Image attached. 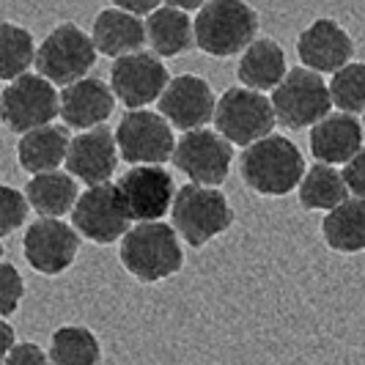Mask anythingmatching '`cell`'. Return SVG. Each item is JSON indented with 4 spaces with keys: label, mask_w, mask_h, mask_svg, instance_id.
<instances>
[{
    "label": "cell",
    "mask_w": 365,
    "mask_h": 365,
    "mask_svg": "<svg viewBox=\"0 0 365 365\" xmlns=\"http://www.w3.org/2000/svg\"><path fill=\"white\" fill-rule=\"evenodd\" d=\"M3 365H53L50 351L34 344V341H19V346L3 357Z\"/></svg>",
    "instance_id": "1f68e13d"
},
{
    "label": "cell",
    "mask_w": 365,
    "mask_h": 365,
    "mask_svg": "<svg viewBox=\"0 0 365 365\" xmlns=\"http://www.w3.org/2000/svg\"><path fill=\"white\" fill-rule=\"evenodd\" d=\"M91 38L99 55L105 58H127V55L143 53V44H148L146 19L132 17L129 11L118 9L115 3L105 6L91 25Z\"/></svg>",
    "instance_id": "ffe728a7"
},
{
    "label": "cell",
    "mask_w": 365,
    "mask_h": 365,
    "mask_svg": "<svg viewBox=\"0 0 365 365\" xmlns=\"http://www.w3.org/2000/svg\"><path fill=\"white\" fill-rule=\"evenodd\" d=\"M258 38V11L242 0H209L195 14V47L209 58L245 55Z\"/></svg>",
    "instance_id": "3957f363"
},
{
    "label": "cell",
    "mask_w": 365,
    "mask_h": 365,
    "mask_svg": "<svg viewBox=\"0 0 365 365\" xmlns=\"http://www.w3.org/2000/svg\"><path fill=\"white\" fill-rule=\"evenodd\" d=\"M329 96H332V108L338 113L349 115H365V63L363 61H351L338 74L329 77Z\"/></svg>",
    "instance_id": "f1b7e54d"
},
{
    "label": "cell",
    "mask_w": 365,
    "mask_h": 365,
    "mask_svg": "<svg viewBox=\"0 0 365 365\" xmlns=\"http://www.w3.org/2000/svg\"><path fill=\"white\" fill-rule=\"evenodd\" d=\"M115 93L105 80L86 77L61 91V121L63 127L91 132L105 127L110 115L115 113Z\"/></svg>",
    "instance_id": "ac0fdd59"
},
{
    "label": "cell",
    "mask_w": 365,
    "mask_h": 365,
    "mask_svg": "<svg viewBox=\"0 0 365 365\" xmlns=\"http://www.w3.org/2000/svg\"><path fill=\"white\" fill-rule=\"evenodd\" d=\"M170 80L163 58L146 50L118 58L110 66V88L127 110H146L154 102L160 105Z\"/></svg>",
    "instance_id": "4fadbf2b"
},
{
    "label": "cell",
    "mask_w": 365,
    "mask_h": 365,
    "mask_svg": "<svg viewBox=\"0 0 365 365\" xmlns=\"http://www.w3.org/2000/svg\"><path fill=\"white\" fill-rule=\"evenodd\" d=\"M319 231L332 253L341 256L365 253V198H349L344 206L324 215Z\"/></svg>",
    "instance_id": "d4e9b609"
},
{
    "label": "cell",
    "mask_w": 365,
    "mask_h": 365,
    "mask_svg": "<svg viewBox=\"0 0 365 365\" xmlns=\"http://www.w3.org/2000/svg\"><path fill=\"white\" fill-rule=\"evenodd\" d=\"M272 108L277 124L292 132L313 129L332 115V96L329 86L322 74L311 72L305 66H294L286 80L272 91Z\"/></svg>",
    "instance_id": "ba28073f"
},
{
    "label": "cell",
    "mask_w": 365,
    "mask_h": 365,
    "mask_svg": "<svg viewBox=\"0 0 365 365\" xmlns=\"http://www.w3.org/2000/svg\"><path fill=\"white\" fill-rule=\"evenodd\" d=\"M61 115V93L41 74H25L14 83H6L0 93V118L9 132L19 138L34 129L50 127Z\"/></svg>",
    "instance_id": "9c48e42d"
},
{
    "label": "cell",
    "mask_w": 365,
    "mask_h": 365,
    "mask_svg": "<svg viewBox=\"0 0 365 365\" xmlns=\"http://www.w3.org/2000/svg\"><path fill=\"white\" fill-rule=\"evenodd\" d=\"M38 44L28 28H22L11 19L0 22V77L6 83H14L19 77L31 74L28 69L36 66Z\"/></svg>",
    "instance_id": "83f0119b"
},
{
    "label": "cell",
    "mask_w": 365,
    "mask_h": 365,
    "mask_svg": "<svg viewBox=\"0 0 365 365\" xmlns=\"http://www.w3.org/2000/svg\"><path fill=\"white\" fill-rule=\"evenodd\" d=\"M80 234L66 220H34L22 234V256L36 274L58 277L69 272L80 256Z\"/></svg>",
    "instance_id": "8fae6325"
},
{
    "label": "cell",
    "mask_w": 365,
    "mask_h": 365,
    "mask_svg": "<svg viewBox=\"0 0 365 365\" xmlns=\"http://www.w3.org/2000/svg\"><path fill=\"white\" fill-rule=\"evenodd\" d=\"M349 198H351V192H349L346 179H344V170L322 163L308 168L305 179L297 190V201H299L302 212H324V215H329L338 206H344Z\"/></svg>",
    "instance_id": "484cf974"
},
{
    "label": "cell",
    "mask_w": 365,
    "mask_h": 365,
    "mask_svg": "<svg viewBox=\"0 0 365 365\" xmlns=\"http://www.w3.org/2000/svg\"><path fill=\"white\" fill-rule=\"evenodd\" d=\"M118 261L135 280L154 286L182 272V237L170 222H138L118 245Z\"/></svg>",
    "instance_id": "7a4b0ae2"
},
{
    "label": "cell",
    "mask_w": 365,
    "mask_h": 365,
    "mask_svg": "<svg viewBox=\"0 0 365 365\" xmlns=\"http://www.w3.org/2000/svg\"><path fill=\"white\" fill-rule=\"evenodd\" d=\"M0 332H3V357H6V354H11L19 344H17V335H14V327H11L6 319L0 322Z\"/></svg>",
    "instance_id": "836d02e7"
},
{
    "label": "cell",
    "mask_w": 365,
    "mask_h": 365,
    "mask_svg": "<svg viewBox=\"0 0 365 365\" xmlns=\"http://www.w3.org/2000/svg\"><path fill=\"white\" fill-rule=\"evenodd\" d=\"M74 231L91 245L108 247V245H121V239L132 231V217L118 187L110 182L102 187H91L80 195V201L72 212Z\"/></svg>",
    "instance_id": "30bf717a"
},
{
    "label": "cell",
    "mask_w": 365,
    "mask_h": 365,
    "mask_svg": "<svg viewBox=\"0 0 365 365\" xmlns=\"http://www.w3.org/2000/svg\"><path fill=\"white\" fill-rule=\"evenodd\" d=\"M148 47L157 58H179L195 47V19L173 3H163L146 19Z\"/></svg>",
    "instance_id": "603a6c76"
},
{
    "label": "cell",
    "mask_w": 365,
    "mask_h": 365,
    "mask_svg": "<svg viewBox=\"0 0 365 365\" xmlns=\"http://www.w3.org/2000/svg\"><path fill=\"white\" fill-rule=\"evenodd\" d=\"M69 146H72V138H69V127L63 124L34 129L17 140V163L31 176L55 173L61 165H66Z\"/></svg>",
    "instance_id": "7402d4cb"
},
{
    "label": "cell",
    "mask_w": 365,
    "mask_h": 365,
    "mask_svg": "<svg viewBox=\"0 0 365 365\" xmlns=\"http://www.w3.org/2000/svg\"><path fill=\"white\" fill-rule=\"evenodd\" d=\"M25 195H28L31 209L38 217L61 220L72 215L83 192H80V182L74 176H69L66 170H55V173L31 176V182L25 187Z\"/></svg>",
    "instance_id": "cb8c5ba5"
},
{
    "label": "cell",
    "mask_w": 365,
    "mask_h": 365,
    "mask_svg": "<svg viewBox=\"0 0 365 365\" xmlns=\"http://www.w3.org/2000/svg\"><path fill=\"white\" fill-rule=\"evenodd\" d=\"M28 215H31L28 195L11 184H3L0 187V239H9L14 231H19Z\"/></svg>",
    "instance_id": "f546056e"
},
{
    "label": "cell",
    "mask_w": 365,
    "mask_h": 365,
    "mask_svg": "<svg viewBox=\"0 0 365 365\" xmlns=\"http://www.w3.org/2000/svg\"><path fill=\"white\" fill-rule=\"evenodd\" d=\"M176 170L184 173L190 184L220 190L231 176L234 165V146L220 135L217 129H198L179 138L173 154Z\"/></svg>",
    "instance_id": "7c38bea8"
},
{
    "label": "cell",
    "mask_w": 365,
    "mask_h": 365,
    "mask_svg": "<svg viewBox=\"0 0 365 365\" xmlns=\"http://www.w3.org/2000/svg\"><path fill=\"white\" fill-rule=\"evenodd\" d=\"M99 50L93 38L77 22H61L38 44L36 74L50 80L58 88H69L86 80L96 66Z\"/></svg>",
    "instance_id": "5b68a950"
},
{
    "label": "cell",
    "mask_w": 365,
    "mask_h": 365,
    "mask_svg": "<svg viewBox=\"0 0 365 365\" xmlns=\"http://www.w3.org/2000/svg\"><path fill=\"white\" fill-rule=\"evenodd\" d=\"M121 198L127 203L129 217L138 222H163L165 215L173 212L179 187L173 182V173L146 165V168H129L127 173L115 182Z\"/></svg>",
    "instance_id": "5bb4252c"
},
{
    "label": "cell",
    "mask_w": 365,
    "mask_h": 365,
    "mask_svg": "<svg viewBox=\"0 0 365 365\" xmlns=\"http://www.w3.org/2000/svg\"><path fill=\"white\" fill-rule=\"evenodd\" d=\"M217 96L212 91L209 80L201 74H176L163 93L157 110L168 118V124L179 132H198L206 129V124L215 121L217 113Z\"/></svg>",
    "instance_id": "9a60e30c"
},
{
    "label": "cell",
    "mask_w": 365,
    "mask_h": 365,
    "mask_svg": "<svg viewBox=\"0 0 365 365\" xmlns=\"http://www.w3.org/2000/svg\"><path fill=\"white\" fill-rule=\"evenodd\" d=\"M239 173L250 192L261 198H283L305 179V154L286 135H269L239 157Z\"/></svg>",
    "instance_id": "6da1fadb"
},
{
    "label": "cell",
    "mask_w": 365,
    "mask_h": 365,
    "mask_svg": "<svg viewBox=\"0 0 365 365\" xmlns=\"http://www.w3.org/2000/svg\"><path fill=\"white\" fill-rule=\"evenodd\" d=\"M363 129H365V115H363Z\"/></svg>",
    "instance_id": "e575fe53"
},
{
    "label": "cell",
    "mask_w": 365,
    "mask_h": 365,
    "mask_svg": "<svg viewBox=\"0 0 365 365\" xmlns=\"http://www.w3.org/2000/svg\"><path fill=\"white\" fill-rule=\"evenodd\" d=\"M118 163H121V151L115 143V132L99 127L72 138L69 157H66V173L86 184V190H91V187L110 184Z\"/></svg>",
    "instance_id": "e0dca14e"
},
{
    "label": "cell",
    "mask_w": 365,
    "mask_h": 365,
    "mask_svg": "<svg viewBox=\"0 0 365 365\" xmlns=\"http://www.w3.org/2000/svg\"><path fill=\"white\" fill-rule=\"evenodd\" d=\"M234 220H237L234 206L220 190L198 187L190 182L179 187L173 212H170V225L190 247L201 250L209 242L228 234Z\"/></svg>",
    "instance_id": "277c9868"
},
{
    "label": "cell",
    "mask_w": 365,
    "mask_h": 365,
    "mask_svg": "<svg viewBox=\"0 0 365 365\" xmlns=\"http://www.w3.org/2000/svg\"><path fill=\"white\" fill-rule=\"evenodd\" d=\"M289 72L292 69L286 63V53L272 36H258L237 63V80L242 88L258 93L274 91Z\"/></svg>",
    "instance_id": "44dd1931"
},
{
    "label": "cell",
    "mask_w": 365,
    "mask_h": 365,
    "mask_svg": "<svg viewBox=\"0 0 365 365\" xmlns=\"http://www.w3.org/2000/svg\"><path fill=\"white\" fill-rule=\"evenodd\" d=\"M0 292H3V319L9 322L14 313H17L19 302H22V297H25V280H22V274L17 272V267L14 264H9V261H3L0 264Z\"/></svg>",
    "instance_id": "4dcf8cb0"
},
{
    "label": "cell",
    "mask_w": 365,
    "mask_h": 365,
    "mask_svg": "<svg viewBox=\"0 0 365 365\" xmlns=\"http://www.w3.org/2000/svg\"><path fill=\"white\" fill-rule=\"evenodd\" d=\"M115 143L129 168H163L165 163H173L179 146L173 127L160 110H127L115 127Z\"/></svg>",
    "instance_id": "52a82bcc"
},
{
    "label": "cell",
    "mask_w": 365,
    "mask_h": 365,
    "mask_svg": "<svg viewBox=\"0 0 365 365\" xmlns=\"http://www.w3.org/2000/svg\"><path fill=\"white\" fill-rule=\"evenodd\" d=\"M297 58L316 74H338L354 58V38L338 19L319 17L297 36Z\"/></svg>",
    "instance_id": "2e32d148"
},
{
    "label": "cell",
    "mask_w": 365,
    "mask_h": 365,
    "mask_svg": "<svg viewBox=\"0 0 365 365\" xmlns=\"http://www.w3.org/2000/svg\"><path fill=\"white\" fill-rule=\"evenodd\" d=\"M274 124H277V115L272 108V96L242 88V86L225 88L220 93L215 127L231 146H256L274 135Z\"/></svg>",
    "instance_id": "8992f818"
},
{
    "label": "cell",
    "mask_w": 365,
    "mask_h": 365,
    "mask_svg": "<svg viewBox=\"0 0 365 365\" xmlns=\"http://www.w3.org/2000/svg\"><path fill=\"white\" fill-rule=\"evenodd\" d=\"M363 140V121L349 113H332L308 132V146H311L313 160L322 165H332V168H338V165L346 168L365 148Z\"/></svg>",
    "instance_id": "d6986e66"
},
{
    "label": "cell",
    "mask_w": 365,
    "mask_h": 365,
    "mask_svg": "<svg viewBox=\"0 0 365 365\" xmlns=\"http://www.w3.org/2000/svg\"><path fill=\"white\" fill-rule=\"evenodd\" d=\"M344 179L351 198H365V148L344 168Z\"/></svg>",
    "instance_id": "d6a6232c"
},
{
    "label": "cell",
    "mask_w": 365,
    "mask_h": 365,
    "mask_svg": "<svg viewBox=\"0 0 365 365\" xmlns=\"http://www.w3.org/2000/svg\"><path fill=\"white\" fill-rule=\"evenodd\" d=\"M50 360L53 365H102L105 351L91 327L63 324L50 335Z\"/></svg>",
    "instance_id": "4316f807"
}]
</instances>
